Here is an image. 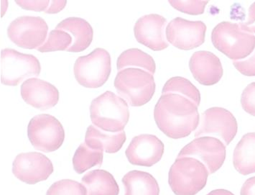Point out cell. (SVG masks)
<instances>
[{"mask_svg":"<svg viewBox=\"0 0 255 195\" xmlns=\"http://www.w3.org/2000/svg\"><path fill=\"white\" fill-rule=\"evenodd\" d=\"M162 94H177L183 96L196 104L198 107L201 102V94L199 89L188 79L181 76H175L167 81L162 88Z\"/></svg>","mask_w":255,"mask_h":195,"instance_id":"d4e9b609","label":"cell"},{"mask_svg":"<svg viewBox=\"0 0 255 195\" xmlns=\"http://www.w3.org/2000/svg\"><path fill=\"white\" fill-rule=\"evenodd\" d=\"M225 144L212 136H201L184 146L178 157H192L206 166L209 174H214L222 167L226 159Z\"/></svg>","mask_w":255,"mask_h":195,"instance_id":"8fae6325","label":"cell"},{"mask_svg":"<svg viewBox=\"0 0 255 195\" xmlns=\"http://www.w3.org/2000/svg\"><path fill=\"white\" fill-rule=\"evenodd\" d=\"M41 71L40 61L31 54L19 53L12 48L1 51V83L16 87L26 79L38 76Z\"/></svg>","mask_w":255,"mask_h":195,"instance_id":"52a82bcc","label":"cell"},{"mask_svg":"<svg viewBox=\"0 0 255 195\" xmlns=\"http://www.w3.org/2000/svg\"><path fill=\"white\" fill-rule=\"evenodd\" d=\"M233 164L239 173L248 175L255 172V133L245 134L234 151Z\"/></svg>","mask_w":255,"mask_h":195,"instance_id":"7402d4cb","label":"cell"},{"mask_svg":"<svg viewBox=\"0 0 255 195\" xmlns=\"http://www.w3.org/2000/svg\"><path fill=\"white\" fill-rule=\"evenodd\" d=\"M240 25L245 31L255 34V2L250 6L248 19L245 22H241Z\"/></svg>","mask_w":255,"mask_h":195,"instance_id":"1f68e13d","label":"cell"},{"mask_svg":"<svg viewBox=\"0 0 255 195\" xmlns=\"http://www.w3.org/2000/svg\"><path fill=\"white\" fill-rule=\"evenodd\" d=\"M206 25L202 21H190L176 17L169 22L165 30L167 40L175 48L190 50L205 41Z\"/></svg>","mask_w":255,"mask_h":195,"instance_id":"7c38bea8","label":"cell"},{"mask_svg":"<svg viewBox=\"0 0 255 195\" xmlns=\"http://www.w3.org/2000/svg\"><path fill=\"white\" fill-rule=\"evenodd\" d=\"M237 131L238 124L233 114L222 107H211L201 115L195 137L214 136L228 146L235 139Z\"/></svg>","mask_w":255,"mask_h":195,"instance_id":"30bf717a","label":"cell"},{"mask_svg":"<svg viewBox=\"0 0 255 195\" xmlns=\"http://www.w3.org/2000/svg\"><path fill=\"white\" fill-rule=\"evenodd\" d=\"M167 23V19L160 14L142 16L134 25V37L138 43L154 51L165 50L169 45L165 33Z\"/></svg>","mask_w":255,"mask_h":195,"instance_id":"5bb4252c","label":"cell"},{"mask_svg":"<svg viewBox=\"0 0 255 195\" xmlns=\"http://www.w3.org/2000/svg\"><path fill=\"white\" fill-rule=\"evenodd\" d=\"M240 195H255V177L248 179L244 183Z\"/></svg>","mask_w":255,"mask_h":195,"instance_id":"836d02e7","label":"cell"},{"mask_svg":"<svg viewBox=\"0 0 255 195\" xmlns=\"http://www.w3.org/2000/svg\"><path fill=\"white\" fill-rule=\"evenodd\" d=\"M241 105L245 112L255 117V82L251 83L244 89Z\"/></svg>","mask_w":255,"mask_h":195,"instance_id":"f1b7e54d","label":"cell"},{"mask_svg":"<svg viewBox=\"0 0 255 195\" xmlns=\"http://www.w3.org/2000/svg\"><path fill=\"white\" fill-rule=\"evenodd\" d=\"M115 89L131 107H141L152 100L156 84L154 76L144 70L128 68L119 71Z\"/></svg>","mask_w":255,"mask_h":195,"instance_id":"5b68a950","label":"cell"},{"mask_svg":"<svg viewBox=\"0 0 255 195\" xmlns=\"http://www.w3.org/2000/svg\"><path fill=\"white\" fill-rule=\"evenodd\" d=\"M189 68L193 77L199 84L212 86L223 76L224 70L220 59L212 52H195L189 61Z\"/></svg>","mask_w":255,"mask_h":195,"instance_id":"e0dca14e","label":"cell"},{"mask_svg":"<svg viewBox=\"0 0 255 195\" xmlns=\"http://www.w3.org/2000/svg\"><path fill=\"white\" fill-rule=\"evenodd\" d=\"M56 29L64 30L72 37V44L66 51L79 53L89 48L94 38V30L90 24L81 17H71L63 19Z\"/></svg>","mask_w":255,"mask_h":195,"instance_id":"ac0fdd59","label":"cell"},{"mask_svg":"<svg viewBox=\"0 0 255 195\" xmlns=\"http://www.w3.org/2000/svg\"><path fill=\"white\" fill-rule=\"evenodd\" d=\"M87 195H119L120 188L113 175L105 170L88 172L82 180Z\"/></svg>","mask_w":255,"mask_h":195,"instance_id":"ffe728a7","label":"cell"},{"mask_svg":"<svg viewBox=\"0 0 255 195\" xmlns=\"http://www.w3.org/2000/svg\"><path fill=\"white\" fill-rule=\"evenodd\" d=\"M66 4H67V1H65V0L50 1V5L48 9L45 11V13H46V14H56V13L62 11L65 6H66Z\"/></svg>","mask_w":255,"mask_h":195,"instance_id":"d6a6232c","label":"cell"},{"mask_svg":"<svg viewBox=\"0 0 255 195\" xmlns=\"http://www.w3.org/2000/svg\"><path fill=\"white\" fill-rule=\"evenodd\" d=\"M117 67L119 71L128 68H137L144 70L152 75L156 71L153 58L138 48H130L123 51L118 57Z\"/></svg>","mask_w":255,"mask_h":195,"instance_id":"603a6c76","label":"cell"},{"mask_svg":"<svg viewBox=\"0 0 255 195\" xmlns=\"http://www.w3.org/2000/svg\"><path fill=\"white\" fill-rule=\"evenodd\" d=\"M214 47L230 59L242 61L255 49V35L245 31L241 26L232 22H220L212 33Z\"/></svg>","mask_w":255,"mask_h":195,"instance_id":"3957f363","label":"cell"},{"mask_svg":"<svg viewBox=\"0 0 255 195\" xmlns=\"http://www.w3.org/2000/svg\"><path fill=\"white\" fill-rule=\"evenodd\" d=\"M125 131L107 133L94 126H89L86 133L85 143L92 149H102L107 154H115L126 141Z\"/></svg>","mask_w":255,"mask_h":195,"instance_id":"d6986e66","label":"cell"},{"mask_svg":"<svg viewBox=\"0 0 255 195\" xmlns=\"http://www.w3.org/2000/svg\"><path fill=\"white\" fill-rule=\"evenodd\" d=\"M90 118L94 126L105 132L124 131L129 119L128 102L114 92L107 91L92 100Z\"/></svg>","mask_w":255,"mask_h":195,"instance_id":"7a4b0ae2","label":"cell"},{"mask_svg":"<svg viewBox=\"0 0 255 195\" xmlns=\"http://www.w3.org/2000/svg\"><path fill=\"white\" fill-rule=\"evenodd\" d=\"M21 96L25 103L40 110L56 106L60 97L54 85L37 78H30L22 83Z\"/></svg>","mask_w":255,"mask_h":195,"instance_id":"2e32d148","label":"cell"},{"mask_svg":"<svg viewBox=\"0 0 255 195\" xmlns=\"http://www.w3.org/2000/svg\"><path fill=\"white\" fill-rule=\"evenodd\" d=\"M163 154V143L157 136L150 134L133 138L125 152L129 163L147 167L160 162Z\"/></svg>","mask_w":255,"mask_h":195,"instance_id":"9a60e30c","label":"cell"},{"mask_svg":"<svg viewBox=\"0 0 255 195\" xmlns=\"http://www.w3.org/2000/svg\"><path fill=\"white\" fill-rule=\"evenodd\" d=\"M46 195H87L84 185L71 180H63L52 185Z\"/></svg>","mask_w":255,"mask_h":195,"instance_id":"4316f807","label":"cell"},{"mask_svg":"<svg viewBox=\"0 0 255 195\" xmlns=\"http://www.w3.org/2000/svg\"><path fill=\"white\" fill-rule=\"evenodd\" d=\"M111 71V56L104 48H96L87 56L79 57L74 63L75 78L80 85L87 88L102 87Z\"/></svg>","mask_w":255,"mask_h":195,"instance_id":"8992f818","label":"cell"},{"mask_svg":"<svg viewBox=\"0 0 255 195\" xmlns=\"http://www.w3.org/2000/svg\"><path fill=\"white\" fill-rule=\"evenodd\" d=\"M48 31V24L42 17L21 16L8 26L7 35L20 48L37 50L46 40Z\"/></svg>","mask_w":255,"mask_h":195,"instance_id":"9c48e42d","label":"cell"},{"mask_svg":"<svg viewBox=\"0 0 255 195\" xmlns=\"http://www.w3.org/2000/svg\"><path fill=\"white\" fill-rule=\"evenodd\" d=\"M72 44V37L64 30H55L50 31L45 43L40 48H37L41 53L67 50Z\"/></svg>","mask_w":255,"mask_h":195,"instance_id":"484cf974","label":"cell"},{"mask_svg":"<svg viewBox=\"0 0 255 195\" xmlns=\"http://www.w3.org/2000/svg\"><path fill=\"white\" fill-rule=\"evenodd\" d=\"M27 136L32 146L45 153L60 149L65 140L64 128L53 115L40 114L32 118L27 126Z\"/></svg>","mask_w":255,"mask_h":195,"instance_id":"ba28073f","label":"cell"},{"mask_svg":"<svg viewBox=\"0 0 255 195\" xmlns=\"http://www.w3.org/2000/svg\"><path fill=\"white\" fill-rule=\"evenodd\" d=\"M53 171L51 161L40 153H22L16 157L13 162V175L28 185H35L48 180Z\"/></svg>","mask_w":255,"mask_h":195,"instance_id":"4fadbf2b","label":"cell"},{"mask_svg":"<svg viewBox=\"0 0 255 195\" xmlns=\"http://www.w3.org/2000/svg\"><path fill=\"white\" fill-rule=\"evenodd\" d=\"M207 195H235L233 193L228 191V190L219 189L214 190V191L211 192L209 194Z\"/></svg>","mask_w":255,"mask_h":195,"instance_id":"e575fe53","label":"cell"},{"mask_svg":"<svg viewBox=\"0 0 255 195\" xmlns=\"http://www.w3.org/2000/svg\"><path fill=\"white\" fill-rule=\"evenodd\" d=\"M17 5L27 10L45 12L50 5V0H19L15 1Z\"/></svg>","mask_w":255,"mask_h":195,"instance_id":"4dcf8cb0","label":"cell"},{"mask_svg":"<svg viewBox=\"0 0 255 195\" xmlns=\"http://www.w3.org/2000/svg\"><path fill=\"white\" fill-rule=\"evenodd\" d=\"M209 175L206 166L198 159L177 158L169 172V185L176 195H196L205 188Z\"/></svg>","mask_w":255,"mask_h":195,"instance_id":"277c9868","label":"cell"},{"mask_svg":"<svg viewBox=\"0 0 255 195\" xmlns=\"http://www.w3.org/2000/svg\"><path fill=\"white\" fill-rule=\"evenodd\" d=\"M198 107L183 96L177 94L162 95L154 110L156 124L170 139L186 138L199 126Z\"/></svg>","mask_w":255,"mask_h":195,"instance_id":"6da1fadb","label":"cell"},{"mask_svg":"<svg viewBox=\"0 0 255 195\" xmlns=\"http://www.w3.org/2000/svg\"><path fill=\"white\" fill-rule=\"evenodd\" d=\"M234 66L242 74L248 76H255V49L248 58L242 61H235Z\"/></svg>","mask_w":255,"mask_h":195,"instance_id":"f546056e","label":"cell"},{"mask_svg":"<svg viewBox=\"0 0 255 195\" xmlns=\"http://www.w3.org/2000/svg\"><path fill=\"white\" fill-rule=\"evenodd\" d=\"M170 5L180 12L192 15L202 14L209 1H169Z\"/></svg>","mask_w":255,"mask_h":195,"instance_id":"83f0119b","label":"cell"},{"mask_svg":"<svg viewBox=\"0 0 255 195\" xmlns=\"http://www.w3.org/2000/svg\"><path fill=\"white\" fill-rule=\"evenodd\" d=\"M104 151L89 147L86 143L81 144L75 152L73 158V166L78 174L84 173L96 166L103 163Z\"/></svg>","mask_w":255,"mask_h":195,"instance_id":"cb8c5ba5","label":"cell"},{"mask_svg":"<svg viewBox=\"0 0 255 195\" xmlns=\"http://www.w3.org/2000/svg\"><path fill=\"white\" fill-rule=\"evenodd\" d=\"M125 195H159L160 188L157 180L147 172L134 170L123 178Z\"/></svg>","mask_w":255,"mask_h":195,"instance_id":"44dd1931","label":"cell"}]
</instances>
